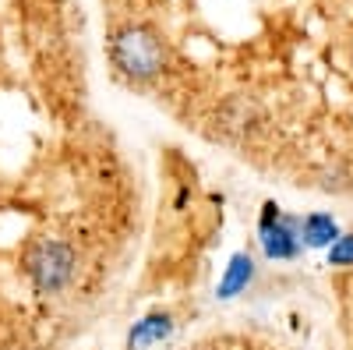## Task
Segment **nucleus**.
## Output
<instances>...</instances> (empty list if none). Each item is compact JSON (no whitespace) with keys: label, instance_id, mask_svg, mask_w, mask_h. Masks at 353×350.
Wrapping results in <instances>:
<instances>
[{"label":"nucleus","instance_id":"7","mask_svg":"<svg viewBox=\"0 0 353 350\" xmlns=\"http://www.w3.org/2000/svg\"><path fill=\"white\" fill-rule=\"evenodd\" d=\"M325 262L332 269H353V230H343L325 248Z\"/></svg>","mask_w":353,"mask_h":350},{"label":"nucleus","instance_id":"6","mask_svg":"<svg viewBox=\"0 0 353 350\" xmlns=\"http://www.w3.org/2000/svg\"><path fill=\"white\" fill-rule=\"evenodd\" d=\"M339 233H343L339 220L325 209H311V213L301 216V244H304V251H325Z\"/></svg>","mask_w":353,"mask_h":350},{"label":"nucleus","instance_id":"4","mask_svg":"<svg viewBox=\"0 0 353 350\" xmlns=\"http://www.w3.org/2000/svg\"><path fill=\"white\" fill-rule=\"evenodd\" d=\"M254 280H258V258L251 251H233L223 276H219V283H216V298L219 301L241 298V294H248V290L254 286Z\"/></svg>","mask_w":353,"mask_h":350},{"label":"nucleus","instance_id":"1","mask_svg":"<svg viewBox=\"0 0 353 350\" xmlns=\"http://www.w3.org/2000/svg\"><path fill=\"white\" fill-rule=\"evenodd\" d=\"M110 61L131 81H152L166 68V46L152 28L124 25L110 36Z\"/></svg>","mask_w":353,"mask_h":350},{"label":"nucleus","instance_id":"5","mask_svg":"<svg viewBox=\"0 0 353 350\" xmlns=\"http://www.w3.org/2000/svg\"><path fill=\"white\" fill-rule=\"evenodd\" d=\"M176 333V318L173 311H149V315H141L138 322L128 329V340H124V350H149V347H159L166 343L170 336Z\"/></svg>","mask_w":353,"mask_h":350},{"label":"nucleus","instance_id":"3","mask_svg":"<svg viewBox=\"0 0 353 350\" xmlns=\"http://www.w3.org/2000/svg\"><path fill=\"white\" fill-rule=\"evenodd\" d=\"M254 241L265 262H297L304 255L301 244V216L286 213L276 202H265L258 209L254 223Z\"/></svg>","mask_w":353,"mask_h":350},{"label":"nucleus","instance_id":"2","mask_svg":"<svg viewBox=\"0 0 353 350\" xmlns=\"http://www.w3.org/2000/svg\"><path fill=\"white\" fill-rule=\"evenodd\" d=\"M21 269L36 294H61V290H68L74 283L78 251L61 237H39L25 248Z\"/></svg>","mask_w":353,"mask_h":350}]
</instances>
